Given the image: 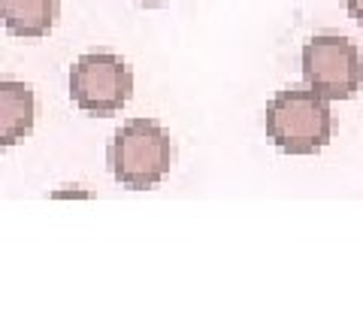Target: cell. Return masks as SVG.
<instances>
[{
    "instance_id": "9c48e42d",
    "label": "cell",
    "mask_w": 363,
    "mask_h": 327,
    "mask_svg": "<svg viewBox=\"0 0 363 327\" xmlns=\"http://www.w3.org/2000/svg\"><path fill=\"white\" fill-rule=\"evenodd\" d=\"M4 9H6V0H0V18H4Z\"/></svg>"
},
{
    "instance_id": "277c9868",
    "label": "cell",
    "mask_w": 363,
    "mask_h": 327,
    "mask_svg": "<svg viewBox=\"0 0 363 327\" xmlns=\"http://www.w3.org/2000/svg\"><path fill=\"white\" fill-rule=\"evenodd\" d=\"M306 88L324 100H351L363 88V55L357 43L336 31H321L303 43Z\"/></svg>"
},
{
    "instance_id": "52a82bcc",
    "label": "cell",
    "mask_w": 363,
    "mask_h": 327,
    "mask_svg": "<svg viewBox=\"0 0 363 327\" xmlns=\"http://www.w3.org/2000/svg\"><path fill=\"white\" fill-rule=\"evenodd\" d=\"M345 9H348V16L363 28V0H345Z\"/></svg>"
},
{
    "instance_id": "ba28073f",
    "label": "cell",
    "mask_w": 363,
    "mask_h": 327,
    "mask_svg": "<svg viewBox=\"0 0 363 327\" xmlns=\"http://www.w3.org/2000/svg\"><path fill=\"white\" fill-rule=\"evenodd\" d=\"M136 4H145V6H161V4H169V0H136Z\"/></svg>"
},
{
    "instance_id": "3957f363",
    "label": "cell",
    "mask_w": 363,
    "mask_h": 327,
    "mask_svg": "<svg viewBox=\"0 0 363 327\" xmlns=\"http://www.w3.org/2000/svg\"><path fill=\"white\" fill-rule=\"evenodd\" d=\"M67 92L85 116H116L133 94V70L116 52H85L67 73Z\"/></svg>"
},
{
    "instance_id": "7a4b0ae2",
    "label": "cell",
    "mask_w": 363,
    "mask_h": 327,
    "mask_svg": "<svg viewBox=\"0 0 363 327\" xmlns=\"http://www.w3.org/2000/svg\"><path fill=\"white\" fill-rule=\"evenodd\" d=\"M267 137L281 155H315L333 137L330 100L312 88H285L267 104Z\"/></svg>"
},
{
    "instance_id": "6da1fadb",
    "label": "cell",
    "mask_w": 363,
    "mask_h": 327,
    "mask_svg": "<svg viewBox=\"0 0 363 327\" xmlns=\"http://www.w3.org/2000/svg\"><path fill=\"white\" fill-rule=\"evenodd\" d=\"M106 167L128 191H152L173 167V140L155 118H128L106 145Z\"/></svg>"
},
{
    "instance_id": "8992f818",
    "label": "cell",
    "mask_w": 363,
    "mask_h": 327,
    "mask_svg": "<svg viewBox=\"0 0 363 327\" xmlns=\"http://www.w3.org/2000/svg\"><path fill=\"white\" fill-rule=\"evenodd\" d=\"M58 13H61L58 0H6V9L0 21H4L9 37L40 40L55 31Z\"/></svg>"
},
{
    "instance_id": "5b68a950",
    "label": "cell",
    "mask_w": 363,
    "mask_h": 327,
    "mask_svg": "<svg viewBox=\"0 0 363 327\" xmlns=\"http://www.w3.org/2000/svg\"><path fill=\"white\" fill-rule=\"evenodd\" d=\"M37 121V94L30 82L0 79V152L25 143Z\"/></svg>"
}]
</instances>
